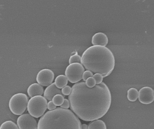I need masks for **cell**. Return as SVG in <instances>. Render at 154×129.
<instances>
[{"instance_id":"cell-19","label":"cell","mask_w":154,"mask_h":129,"mask_svg":"<svg viewBox=\"0 0 154 129\" xmlns=\"http://www.w3.org/2000/svg\"><path fill=\"white\" fill-rule=\"evenodd\" d=\"M86 84L88 87L92 88L96 85V82L93 77H90L86 81Z\"/></svg>"},{"instance_id":"cell-20","label":"cell","mask_w":154,"mask_h":129,"mask_svg":"<svg viewBox=\"0 0 154 129\" xmlns=\"http://www.w3.org/2000/svg\"><path fill=\"white\" fill-rule=\"evenodd\" d=\"M93 78L95 79L96 84H100L102 83L103 77L100 74L96 73L95 75H93Z\"/></svg>"},{"instance_id":"cell-7","label":"cell","mask_w":154,"mask_h":129,"mask_svg":"<svg viewBox=\"0 0 154 129\" xmlns=\"http://www.w3.org/2000/svg\"><path fill=\"white\" fill-rule=\"evenodd\" d=\"M19 129H38L37 121L29 114L20 115L17 120Z\"/></svg>"},{"instance_id":"cell-6","label":"cell","mask_w":154,"mask_h":129,"mask_svg":"<svg viewBox=\"0 0 154 129\" xmlns=\"http://www.w3.org/2000/svg\"><path fill=\"white\" fill-rule=\"evenodd\" d=\"M84 72L83 66L79 63H75L69 64L67 67L65 71V76L70 83L75 84L82 79Z\"/></svg>"},{"instance_id":"cell-21","label":"cell","mask_w":154,"mask_h":129,"mask_svg":"<svg viewBox=\"0 0 154 129\" xmlns=\"http://www.w3.org/2000/svg\"><path fill=\"white\" fill-rule=\"evenodd\" d=\"M72 91V88L69 86H66L62 88L61 90L62 94L64 95H69Z\"/></svg>"},{"instance_id":"cell-4","label":"cell","mask_w":154,"mask_h":129,"mask_svg":"<svg viewBox=\"0 0 154 129\" xmlns=\"http://www.w3.org/2000/svg\"><path fill=\"white\" fill-rule=\"evenodd\" d=\"M48 108L47 99L38 95L32 97L28 102L27 110L30 115L35 118L43 116Z\"/></svg>"},{"instance_id":"cell-22","label":"cell","mask_w":154,"mask_h":129,"mask_svg":"<svg viewBox=\"0 0 154 129\" xmlns=\"http://www.w3.org/2000/svg\"><path fill=\"white\" fill-rule=\"evenodd\" d=\"M93 73L89 70H86L84 71L82 75V79L83 81H86L89 78L92 77L93 76Z\"/></svg>"},{"instance_id":"cell-26","label":"cell","mask_w":154,"mask_h":129,"mask_svg":"<svg viewBox=\"0 0 154 129\" xmlns=\"http://www.w3.org/2000/svg\"></svg>"},{"instance_id":"cell-5","label":"cell","mask_w":154,"mask_h":129,"mask_svg":"<svg viewBox=\"0 0 154 129\" xmlns=\"http://www.w3.org/2000/svg\"><path fill=\"white\" fill-rule=\"evenodd\" d=\"M28 101L29 98L25 94L19 93L14 94L9 101V109L14 115H21L26 110Z\"/></svg>"},{"instance_id":"cell-24","label":"cell","mask_w":154,"mask_h":129,"mask_svg":"<svg viewBox=\"0 0 154 129\" xmlns=\"http://www.w3.org/2000/svg\"><path fill=\"white\" fill-rule=\"evenodd\" d=\"M48 109L50 111L53 110L57 109V106L53 103L52 101H50L48 103Z\"/></svg>"},{"instance_id":"cell-14","label":"cell","mask_w":154,"mask_h":129,"mask_svg":"<svg viewBox=\"0 0 154 129\" xmlns=\"http://www.w3.org/2000/svg\"><path fill=\"white\" fill-rule=\"evenodd\" d=\"M68 83V80L66 77L64 75H61L58 76L56 78L54 83L58 88L61 89L67 86Z\"/></svg>"},{"instance_id":"cell-25","label":"cell","mask_w":154,"mask_h":129,"mask_svg":"<svg viewBox=\"0 0 154 129\" xmlns=\"http://www.w3.org/2000/svg\"><path fill=\"white\" fill-rule=\"evenodd\" d=\"M88 126L86 124L82 125V129H88Z\"/></svg>"},{"instance_id":"cell-8","label":"cell","mask_w":154,"mask_h":129,"mask_svg":"<svg viewBox=\"0 0 154 129\" xmlns=\"http://www.w3.org/2000/svg\"><path fill=\"white\" fill-rule=\"evenodd\" d=\"M54 73L48 69H42L37 74L36 81L42 86H48L52 84L54 79Z\"/></svg>"},{"instance_id":"cell-3","label":"cell","mask_w":154,"mask_h":129,"mask_svg":"<svg viewBox=\"0 0 154 129\" xmlns=\"http://www.w3.org/2000/svg\"><path fill=\"white\" fill-rule=\"evenodd\" d=\"M38 129H82V124L73 112L57 108L47 112L41 118Z\"/></svg>"},{"instance_id":"cell-16","label":"cell","mask_w":154,"mask_h":129,"mask_svg":"<svg viewBox=\"0 0 154 129\" xmlns=\"http://www.w3.org/2000/svg\"><path fill=\"white\" fill-rule=\"evenodd\" d=\"M0 129H19L18 126L12 121L4 122L0 126Z\"/></svg>"},{"instance_id":"cell-10","label":"cell","mask_w":154,"mask_h":129,"mask_svg":"<svg viewBox=\"0 0 154 129\" xmlns=\"http://www.w3.org/2000/svg\"><path fill=\"white\" fill-rule=\"evenodd\" d=\"M43 94L44 97L49 101H52L53 97L57 95H63L61 90L56 86L55 83H52L50 85L48 86L45 89Z\"/></svg>"},{"instance_id":"cell-12","label":"cell","mask_w":154,"mask_h":129,"mask_svg":"<svg viewBox=\"0 0 154 129\" xmlns=\"http://www.w3.org/2000/svg\"><path fill=\"white\" fill-rule=\"evenodd\" d=\"M27 93L29 96L32 98L34 96L42 95L44 93V89L43 87L38 84L34 83L29 86Z\"/></svg>"},{"instance_id":"cell-2","label":"cell","mask_w":154,"mask_h":129,"mask_svg":"<svg viewBox=\"0 0 154 129\" xmlns=\"http://www.w3.org/2000/svg\"><path fill=\"white\" fill-rule=\"evenodd\" d=\"M81 63L87 70L99 73L103 78L109 75L115 66V58L108 48L93 45L87 48L82 54Z\"/></svg>"},{"instance_id":"cell-17","label":"cell","mask_w":154,"mask_h":129,"mask_svg":"<svg viewBox=\"0 0 154 129\" xmlns=\"http://www.w3.org/2000/svg\"><path fill=\"white\" fill-rule=\"evenodd\" d=\"M65 97V95H57L54 96L52 99V102L56 106H60L64 103Z\"/></svg>"},{"instance_id":"cell-1","label":"cell","mask_w":154,"mask_h":129,"mask_svg":"<svg viewBox=\"0 0 154 129\" xmlns=\"http://www.w3.org/2000/svg\"><path fill=\"white\" fill-rule=\"evenodd\" d=\"M70 109L78 118L93 121L105 116L111 106V95L104 83L89 88L84 82L75 84L68 97Z\"/></svg>"},{"instance_id":"cell-13","label":"cell","mask_w":154,"mask_h":129,"mask_svg":"<svg viewBox=\"0 0 154 129\" xmlns=\"http://www.w3.org/2000/svg\"><path fill=\"white\" fill-rule=\"evenodd\" d=\"M88 129H107V127L104 121L98 119L91 122L88 125Z\"/></svg>"},{"instance_id":"cell-11","label":"cell","mask_w":154,"mask_h":129,"mask_svg":"<svg viewBox=\"0 0 154 129\" xmlns=\"http://www.w3.org/2000/svg\"><path fill=\"white\" fill-rule=\"evenodd\" d=\"M91 43L93 45L106 46L108 43L107 36L102 32H98L93 35L91 39Z\"/></svg>"},{"instance_id":"cell-18","label":"cell","mask_w":154,"mask_h":129,"mask_svg":"<svg viewBox=\"0 0 154 129\" xmlns=\"http://www.w3.org/2000/svg\"><path fill=\"white\" fill-rule=\"evenodd\" d=\"M81 57L79 55L76 54L70 57L69 60V64L75 63H81Z\"/></svg>"},{"instance_id":"cell-23","label":"cell","mask_w":154,"mask_h":129,"mask_svg":"<svg viewBox=\"0 0 154 129\" xmlns=\"http://www.w3.org/2000/svg\"><path fill=\"white\" fill-rule=\"evenodd\" d=\"M69 107H70V103H69V100L67 99H65L63 104L60 105V108L65 109H68Z\"/></svg>"},{"instance_id":"cell-9","label":"cell","mask_w":154,"mask_h":129,"mask_svg":"<svg viewBox=\"0 0 154 129\" xmlns=\"http://www.w3.org/2000/svg\"><path fill=\"white\" fill-rule=\"evenodd\" d=\"M139 101L141 103L149 104L154 101V91L152 88L145 86L140 89L138 95Z\"/></svg>"},{"instance_id":"cell-15","label":"cell","mask_w":154,"mask_h":129,"mask_svg":"<svg viewBox=\"0 0 154 129\" xmlns=\"http://www.w3.org/2000/svg\"><path fill=\"white\" fill-rule=\"evenodd\" d=\"M138 95L139 92L136 88H131L128 91L127 98L130 101H136L138 98Z\"/></svg>"}]
</instances>
